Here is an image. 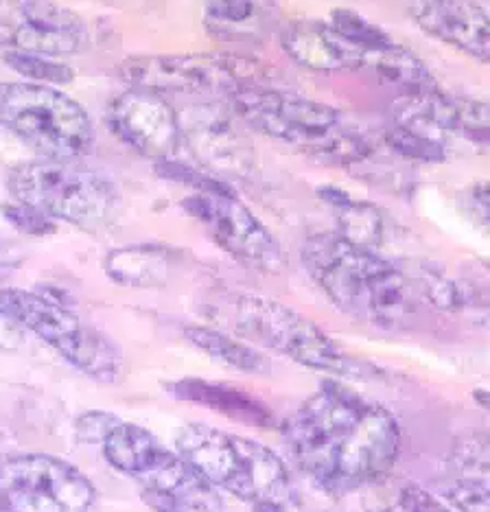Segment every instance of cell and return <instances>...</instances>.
Listing matches in <instances>:
<instances>
[{"label":"cell","mask_w":490,"mask_h":512,"mask_svg":"<svg viewBox=\"0 0 490 512\" xmlns=\"http://www.w3.org/2000/svg\"><path fill=\"white\" fill-rule=\"evenodd\" d=\"M361 68L375 73L383 84L403 90V95L438 88V81L431 75L429 66L410 49L396 42L361 55Z\"/></svg>","instance_id":"obj_20"},{"label":"cell","mask_w":490,"mask_h":512,"mask_svg":"<svg viewBox=\"0 0 490 512\" xmlns=\"http://www.w3.org/2000/svg\"><path fill=\"white\" fill-rule=\"evenodd\" d=\"M0 311L20 329L35 333L42 342L55 348L70 366L84 372L86 377L101 383H114L123 377L125 362L119 346L81 320L60 298L5 287L0 289Z\"/></svg>","instance_id":"obj_9"},{"label":"cell","mask_w":490,"mask_h":512,"mask_svg":"<svg viewBox=\"0 0 490 512\" xmlns=\"http://www.w3.org/2000/svg\"><path fill=\"white\" fill-rule=\"evenodd\" d=\"M285 53L315 73L359 71L361 55L324 22H294L283 36Z\"/></svg>","instance_id":"obj_17"},{"label":"cell","mask_w":490,"mask_h":512,"mask_svg":"<svg viewBox=\"0 0 490 512\" xmlns=\"http://www.w3.org/2000/svg\"><path fill=\"white\" fill-rule=\"evenodd\" d=\"M105 272L127 287H158L167 283L171 254L160 246H127L105 256Z\"/></svg>","instance_id":"obj_22"},{"label":"cell","mask_w":490,"mask_h":512,"mask_svg":"<svg viewBox=\"0 0 490 512\" xmlns=\"http://www.w3.org/2000/svg\"><path fill=\"white\" fill-rule=\"evenodd\" d=\"M302 265L348 318L379 329H401L414 318L412 283L377 250L355 246L337 232H322L305 241Z\"/></svg>","instance_id":"obj_2"},{"label":"cell","mask_w":490,"mask_h":512,"mask_svg":"<svg viewBox=\"0 0 490 512\" xmlns=\"http://www.w3.org/2000/svg\"><path fill=\"white\" fill-rule=\"evenodd\" d=\"M175 451L210 486L248 502L254 512H287L298 502L287 464L263 442L189 423L175 434Z\"/></svg>","instance_id":"obj_4"},{"label":"cell","mask_w":490,"mask_h":512,"mask_svg":"<svg viewBox=\"0 0 490 512\" xmlns=\"http://www.w3.org/2000/svg\"><path fill=\"white\" fill-rule=\"evenodd\" d=\"M385 145H388L394 154H399L407 160L416 162H442L447 158V147L434 136H427L423 132L410 130V127L394 125L392 130L383 134Z\"/></svg>","instance_id":"obj_26"},{"label":"cell","mask_w":490,"mask_h":512,"mask_svg":"<svg viewBox=\"0 0 490 512\" xmlns=\"http://www.w3.org/2000/svg\"><path fill=\"white\" fill-rule=\"evenodd\" d=\"M112 134L136 154L156 162L175 158L182 145L180 114L158 92L127 88L108 108Z\"/></svg>","instance_id":"obj_14"},{"label":"cell","mask_w":490,"mask_h":512,"mask_svg":"<svg viewBox=\"0 0 490 512\" xmlns=\"http://www.w3.org/2000/svg\"><path fill=\"white\" fill-rule=\"evenodd\" d=\"M442 495L460 512H488V477L484 475H462L451 477V482L442 486Z\"/></svg>","instance_id":"obj_28"},{"label":"cell","mask_w":490,"mask_h":512,"mask_svg":"<svg viewBox=\"0 0 490 512\" xmlns=\"http://www.w3.org/2000/svg\"><path fill=\"white\" fill-rule=\"evenodd\" d=\"M3 215L11 226L20 232H25V235L42 237V235H51V232H55V221L29 204L11 200L3 206Z\"/></svg>","instance_id":"obj_29"},{"label":"cell","mask_w":490,"mask_h":512,"mask_svg":"<svg viewBox=\"0 0 490 512\" xmlns=\"http://www.w3.org/2000/svg\"><path fill=\"white\" fill-rule=\"evenodd\" d=\"M171 394L182 401L206 405L210 410L221 412L239 421L256 425V427H270L274 423L272 412L256 401L250 394L235 390L230 386H221V383H210L204 379H182L171 383Z\"/></svg>","instance_id":"obj_18"},{"label":"cell","mask_w":490,"mask_h":512,"mask_svg":"<svg viewBox=\"0 0 490 512\" xmlns=\"http://www.w3.org/2000/svg\"><path fill=\"white\" fill-rule=\"evenodd\" d=\"M232 318H235L232 322L243 340L272 348L305 368L353 381L381 377V370L348 355L318 324L278 300L243 294L235 300Z\"/></svg>","instance_id":"obj_8"},{"label":"cell","mask_w":490,"mask_h":512,"mask_svg":"<svg viewBox=\"0 0 490 512\" xmlns=\"http://www.w3.org/2000/svg\"><path fill=\"white\" fill-rule=\"evenodd\" d=\"M0 127L44 160L79 162L97 138L95 123L77 99L31 81H0Z\"/></svg>","instance_id":"obj_7"},{"label":"cell","mask_w":490,"mask_h":512,"mask_svg":"<svg viewBox=\"0 0 490 512\" xmlns=\"http://www.w3.org/2000/svg\"><path fill=\"white\" fill-rule=\"evenodd\" d=\"M263 16V0H206V20L213 29L239 33Z\"/></svg>","instance_id":"obj_27"},{"label":"cell","mask_w":490,"mask_h":512,"mask_svg":"<svg viewBox=\"0 0 490 512\" xmlns=\"http://www.w3.org/2000/svg\"><path fill=\"white\" fill-rule=\"evenodd\" d=\"M5 64L25 77L31 84H44V86H66L75 79L73 68L68 64L55 60V57L35 55V53H22V51H9L5 53Z\"/></svg>","instance_id":"obj_25"},{"label":"cell","mask_w":490,"mask_h":512,"mask_svg":"<svg viewBox=\"0 0 490 512\" xmlns=\"http://www.w3.org/2000/svg\"><path fill=\"white\" fill-rule=\"evenodd\" d=\"M103 456L130 477L156 512H221L217 488L145 427L116 421L101 440Z\"/></svg>","instance_id":"obj_5"},{"label":"cell","mask_w":490,"mask_h":512,"mask_svg":"<svg viewBox=\"0 0 490 512\" xmlns=\"http://www.w3.org/2000/svg\"><path fill=\"white\" fill-rule=\"evenodd\" d=\"M182 143L189 145L197 158L204 160L208 167L221 165L228 171L245 167L248 151H245L239 136L232 132L228 121L219 114H200L195 116L189 127L182 125Z\"/></svg>","instance_id":"obj_19"},{"label":"cell","mask_w":490,"mask_h":512,"mask_svg":"<svg viewBox=\"0 0 490 512\" xmlns=\"http://www.w3.org/2000/svg\"><path fill=\"white\" fill-rule=\"evenodd\" d=\"M381 512H453V510L447 504H442L438 497L427 493L425 488L405 486Z\"/></svg>","instance_id":"obj_30"},{"label":"cell","mask_w":490,"mask_h":512,"mask_svg":"<svg viewBox=\"0 0 490 512\" xmlns=\"http://www.w3.org/2000/svg\"><path fill=\"white\" fill-rule=\"evenodd\" d=\"M7 189L11 200L88 232L110 228L121 213V193L114 182L79 162H22L9 171Z\"/></svg>","instance_id":"obj_6"},{"label":"cell","mask_w":490,"mask_h":512,"mask_svg":"<svg viewBox=\"0 0 490 512\" xmlns=\"http://www.w3.org/2000/svg\"><path fill=\"white\" fill-rule=\"evenodd\" d=\"M320 197L333 208L337 226H340L337 235L368 250H377L381 246L385 237V219L375 204L353 200L335 186H324L320 189Z\"/></svg>","instance_id":"obj_21"},{"label":"cell","mask_w":490,"mask_h":512,"mask_svg":"<svg viewBox=\"0 0 490 512\" xmlns=\"http://www.w3.org/2000/svg\"><path fill=\"white\" fill-rule=\"evenodd\" d=\"M86 25L55 0H0V44L11 51L68 57L86 44Z\"/></svg>","instance_id":"obj_13"},{"label":"cell","mask_w":490,"mask_h":512,"mask_svg":"<svg viewBox=\"0 0 490 512\" xmlns=\"http://www.w3.org/2000/svg\"><path fill=\"white\" fill-rule=\"evenodd\" d=\"M22 346V329L0 311V351H16Z\"/></svg>","instance_id":"obj_32"},{"label":"cell","mask_w":490,"mask_h":512,"mask_svg":"<svg viewBox=\"0 0 490 512\" xmlns=\"http://www.w3.org/2000/svg\"><path fill=\"white\" fill-rule=\"evenodd\" d=\"M245 125L272 141L294 147L322 165H355L372 154V143L340 110L294 92L254 84L228 99Z\"/></svg>","instance_id":"obj_3"},{"label":"cell","mask_w":490,"mask_h":512,"mask_svg":"<svg viewBox=\"0 0 490 512\" xmlns=\"http://www.w3.org/2000/svg\"><path fill=\"white\" fill-rule=\"evenodd\" d=\"M405 9L431 38L488 64L490 22L484 5L473 0H405Z\"/></svg>","instance_id":"obj_16"},{"label":"cell","mask_w":490,"mask_h":512,"mask_svg":"<svg viewBox=\"0 0 490 512\" xmlns=\"http://www.w3.org/2000/svg\"><path fill=\"white\" fill-rule=\"evenodd\" d=\"M186 340L195 344L200 351L210 355L224 366H232L243 372H270V359L263 357L241 340H235L226 333L208 327H186Z\"/></svg>","instance_id":"obj_23"},{"label":"cell","mask_w":490,"mask_h":512,"mask_svg":"<svg viewBox=\"0 0 490 512\" xmlns=\"http://www.w3.org/2000/svg\"><path fill=\"white\" fill-rule=\"evenodd\" d=\"M0 512H99V493L62 458L9 456L0 460Z\"/></svg>","instance_id":"obj_11"},{"label":"cell","mask_w":490,"mask_h":512,"mask_svg":"<svg viewBox=\"0 0 490 512\" xmlns=\"http://www.w3.org/2000/svg\"><path fill=\"white\" fill-rule=\"evenodd\" d=\"M471 204L475 208V213L480 215L482 224L486 226L488 224V184L486 182H480L475 184L471 189Z\"/></svg>","instance_id":"obj_33"},{"label":"cell","mask_w":490,"mask_h":512,"mask_svg":"<svg viewBox=\"0 0 490 512\" xmlns=\"http://www.w3.org/2000/svg\"><path fill=\"white\" fill-rule=\"evenodd\" d=\"M283 436L300 473L342 497L379 482L401 456V427L388 407L326 381L291 414Z\"/></svg>","instance_id":"obj_1"},{"label":"cell","mask_w":490,"mask_h":512,"mask_svg":"<svg viewBox=\"0 0 490 512\" xmlns=\"http://www.w3.org/2000/svg\"><path fill=\"white\" fill-rule=\"evenodd\" d=\"M259 64L237 55H147L121 64L132 88L158 95H195L230 99L241 88L261 84Z\"/></svg>","instance_id":"obj_10"},{"label":"cell","mask_w":490,"mask_h":512,"mask_svg":"<svg viewBox=\"0 0 490 512\" xmlns=\"http://www.w3.org/2000/svg\"><path fill=\"white\" fill-rule=\"evenodd\" d=\"M116 423V418L110 414H101V412H92L88 416L81 418L77 423V434L81 440H97L101 442L103 436L108 434V429Z\"/></svg>","instance_id":"obj_31"},{"label":"cell","mask_w":490,"mask_h":512,"mask_svg":"<svg viewBox=\"0 0 490 512\" xmlns=\"http://www.w3.org/2000/svg\"><path fill=\"white\" fill-rule=\"evenodd\" d=\"M182 208L243 267L263 274L287 270L289 259L283 246L232 191H195L184 197Z\"/></svg>","instance_id":"obj_12"},{"label":"cell","mask_w":490,"mask_h":512,"mask_svg":"<svg viewBox=\"0 0 490 512\" xmlns=\"http://www.w3.org/2000/svg\"><path fill=\"white\" fill-rule=\"evenodd\" d=\"M396 125L423 132L462 134L466 141L486 145L490 138L488 106L482 99L453 97L438 88L401 95L394 101Z\"/></svg>","instance_id":"obj_15"},{"label":"cell","mask_w":490,"mask_h":512,"mask_svg":"<svg viewBox=\"0 0 490 512\" xmlns=\"http://www.w3.org/2000/svg\"><path fill=\"white\" fill-rule=\"evenodd\" d=\"M329 27L346 44H350L353 49H357L359 55L381 49V46L394 42L388 31L377 27L375 22H370L368 18L357 14V11H353V9H344V7L333 9Z\"/></svg>","instance_id":"obj_24"},{"label":"cell","mask_w":490,"mask_h":512,"mask_svg":"<svg viewBox=\"0 0 490 512\" xmlns=\"http://www.w3.org/2000/svg\"><path fill=\"white\" fill-rule=\"evenodd\" d=\"M11 270H14V259H11V254L5 248V243L0 241V278H5Z\"/></svg>","instance_id":"obj_34"}]
</instances>
